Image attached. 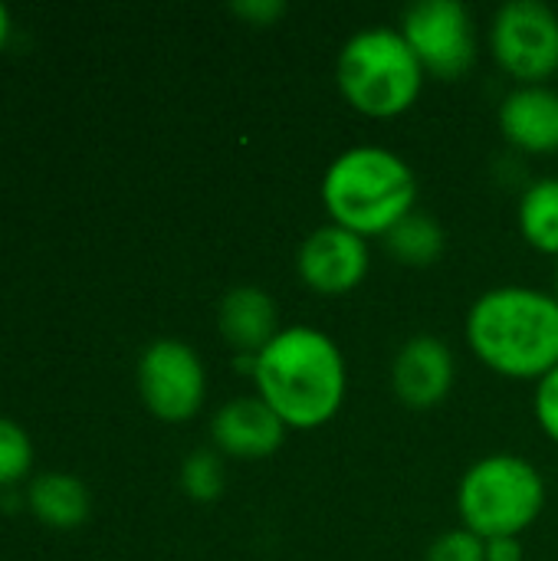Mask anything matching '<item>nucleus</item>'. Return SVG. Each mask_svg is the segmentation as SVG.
<instances>
[{
    "label": "nucleus",
    "mask_w": 558,
    "mask_h": 561,
    "mask_svg": "<svg viewBox=\"0 0 558 561\" xmlns=\"http://www.w3.org/2000/svg\"><path fill=\"white\" fill-rule=\"evenodd\" d=\"M424 76L428 72L401 30L388 23L355 30L335 59V82L342 99L368 118L405 115L421 99Z\"/></svg>",
    "instance_id": "nucleus-4"
},
{
    "label": "nucleus",
    "mask_w": 558,
    "mask_h": 561,
    "mask_svg": "<svg viewBox=\"0 0 558 561\" xmlns=\"http://www.w3.org/2000/svg\"><path fill=\"white\" fill-rule=\"evenodd\" d=\"M457 378V358L451 345L434 332H418L401 342L391 358V391L414 411L437 408L447 401Z\"/></svg>",
    "instance_id": "nucleus-10"
},
{
    "label": "nucleus",
    "mask_w": 558,
    "mask_h": 561,
    "mask_svg": "<svg viewBox=\"0 0 558 561\" xmlns=\"http://www.w3.org/2000/svg\"><path fill=\"white\" fill-rule=\"evenodd\" d=\"M546 510V480L520 454H487L457 483L460 526L480 539H520Z\"/></svg>",
    "instance_id": "nucleus-5"
},
{
    "label": "nucleus",
    "mask_w": 558,
    "mask_h": 561,
    "mask_svg": "<svg viewBox=\"0 0 558 561\" xmlns=\"http://www.w3.org/2000/svg\"><path fill=\"white\" fill-rule=\"evenodd\" d=\"M424 561H487V539L474 536L464 526L447 529L428 546Z\"/></svg>",
    "instance_id": "nucleus-19"
},
{
    "label": "nucleus",
    "mask_w": 558,
    "mask_h": 561,
    "mask_svg": "<svg viewBox=\"0 0 558 561\" xmlns=\"http://www.w3.org/2000/svg\"><path fill=\"white\" fill-rule=\"evenodd\" d=\"M487 561H523L520 539H487Z\"/></svg>",
    "instance_id": "nucleus-22"
},
{
    "label": "nucleus",
    "mask_w": 558,
    "mask_h": 561,
    "mask_svg": "<svg viewBox=\"0 0 558 561\" xmlns=\"http://www.w3.org/2000/svg\"><path fill=\"white\" fill-rule=\"evenodd\" d=\"M503 138L526 154H556L558 151V89L543 85H513L497 112Z\"/></svg>",
    "instance_id": "nucleus-12"
},
{
    "label": "nucleus",
    "mask_w": 558,
    "mask_h": 561,
    "mask_svg": "<svg viewBox=\"0 0 558 561\" xmlns=\"http://www.w3.org/2000/svg\"><path fill=\"white\" fill-rule=\"evenodd\" d=\"M516 224L523 240L546 253L558 256V178H536L523 194H520V207H516Z\"/></svg>",
    "instance_id": "nucleus-16"
},
{
    "label": "nucleus",
    "mask_w": 558,
    "mask_h": 561,
    "mask_svg": "<svg viewBox=\"0 0 558 561\" xmlns=\"http://www.w3.org/2000/svg\"><path fill=\"white\" fill-rule=\"evenodd\" d=\"M385 250L391 260H398L401 266H411V270H428L434 266L444 250H447V233L444 227L424 214V210H411L405 220H398L385 237H382Z\"/></svg>",
    "instance_id": "nucleus-15"
},
{
    "label": "nucleus",
    "mask_w": 558,
    "mask_h": 561,
    "mask_svg": "<svg viewBox=\"0 0 558 561\" xmlns=\"http://www.w3.org/2000/svg\"><path fill=\"white\" fill-rule=\"evenodd\" d=\"M33 447L30 437L7 417H0V486H10L30 473Z\"/></svg>",
    "instance_id": "nucleus-18"
},
{
    "label": "nucleus",
    "mask_w": 558,
    "mask_h": 561,
    "mask_svg": "<svg viewBox=\"0 0 558 561\" xmlns=\"http://www.w3.org/2000/svg\"><path fill=\"white\" fill-rule=\"evenodd\" d=\"M464 335L490 371L539 381L558 365V299L536 286H493L467 309Z\"/></svg>",
    "instance_id": "nucleus-2"
},
{
    "label": "nucleus",
    "mask_w": 558,
    "mask_h": 561,
    "mask_svg": "<svg viewBox=\"0 0 558 561\" xmlns=\"http://www.w3.org/2000/svg\"><path fill=\"white\" fill-rule=\"evenodd\" d=\"M368 270H372L368 240L332 220L309 230L296 250V273L319 296H345L358 289Z\"/></svg>",
    "instance_id": "nucleus-9"
},
{
    "label": "nucleus",
    "mask_w": 558,
    "mask_h": 561,
    "mask_svg": "<svg viewBox=\"0 0 558 561\" xmlns=\"http://www.w3.org/2000/svg\"><path fill=\"white\" fill-rule=\"evenodd\" d=\"M398 30L434 79H464L477 62L474 16L460 0H414Z\"/></svg>",
    "instance_id": "nucleus-7"
},
{
    "label": "nucleus",
    "mask_w": 558,
    "mask_h": 561,
    "mask_svg": "<svg viewBox=\"0 0 558 561\" xmlns=\"http://www.w3.org/2000/svg\"><path fill=\"white\" fill-rule=\"evenodd\" d=\"M217 329L237 355L257 358L280 332L276 299L263 286H253V283L234 286L224 293L217 306Z\"/></svg>",
    "instance_id": "nucleus-13"
},
{
    "label": "nucleus",
    "mask_w": 558,
    "mask_h": 561,
    "mask_svg": "<svg viewBox=\"0 0 558 561\" xmlns=\"http://www.w3.org/2000/svg\"><path fill=\"white\" fill-rule=\"evenodd\" d=\"M553 296L558 299V266H556V286H553Z\"/></svg>",
    "instance_id": "nucleus-24"
},
{
    "label": "nucleus",
    "mask_w": 558,
    "mask_h": 561,
    "mask_svg": "<svg viewBox=\"0 0 558 561\" xmlns=\"http://www.w3.org/2000/svg\"><path fill=\"white\" fill-rule=\"evenodd\" d=\"M227 486L224 457L214 447H197L181 463V490L194 503H217Z\"/></svg>",
    "instance_id": "nucleus-17"
},
{
    "label": "nucleus",
    "mask_w": 558,
    "mask_h": 561,
    "mask_svg": "<svg viewBox=\"0 0 558 561\" xmlns=\"http://www.w3.org/2000/svg\"><path fill=\"white\" fill-rule=\"evenodd\" d=\"M490 53L516 85H543L558 72V13L543 0H506L490 20Z\"/></svg>",
    "instance_id": "nucleus-6"
},
{
    "label": "nucleus",
    "mask_w": 558,
    "mask_h": 561,
    "mask_svg": "<svg viewBox=\"0 0 558 561\" xmlns=\"http://www.w3.org/2000/svg\"><path fill=\"white\" fill-rule=\"evenodd\" d=\"M319 194L332 224L368 240L418 210V174L385 145H352L329 161Z\"/></svg>",
    "instance_id": "nucleus-3"
},
{
    "label": "nucleus",
    "mask_w": 558,
    "mask_h": 561,
    "mask_svg": "<svg viewBox=\"0 0 558 561\" xmlns=\"http://www.w3.org/2000/svg\"><path fill=\"white\" fill-rule=\"evenodd\" d=\"M286 431L289 427L276 417V411L257 394L230 398L227 404L217 408V414L210 421L214 450L220 457H234V460L273 457L286 440Z\"/></svg>",
    "instance_id": "nucleus-11"
},
{
    "label": "nucleus",
    "mask_w": 558,
    "mask_h": 561,
    "mask_svg": "<svg viewBox=\"0 0 558 561\" xmlns=\"http://www.w3.org/2000/svg\"><path fill=\"white\" fill-rule=\"evenodd\" d=\"M230 10L253 26H273L276 20L286 16L289 7L283 0H237V3H230Z\"/></svg>",
    "instance_id": "nucleus-21"
},
{
    "label": "nucleus",
    "mask_w": 558,
    "mask_h": 561,
    "mask_svg": "<svg viewBox=\"0 0 558 561\" xmlns=\"http://www.w3.org/2000/svg\"><path fill=\"white\" fill-rule=\"evenodd\" d=\"M7 36H10V16H7V10H3V3H0V49H3Z\"/></svg>",
    "instance_id": "nucleus-23"
},
{
    "label": "nucleus",
    "mask_w": 558,
    "mask_h": 561,
    "mask_svg": "<svg viewBox=\"0 0 558 561\" xmlns=\"http://www.w3.org/2000/svg\"><path fill=\"white\" fill-rule=\"evenodd\" d=\"M26 503L49 529H79L89 519V490L69 473H43L30 483Z\"/></svg>",
    "instance_id": "nucleus-14"
},
{
    "label": "nucleus",
    "mask_w": 558,
    "mask_h": 561,
    "mask_svg": "<svg viewBox=\"0 0 558 561\" xmlns=\"http://www.w3.org/2000/svg\"><path fill=\"white\" fill-rule=\"evenodd\" d=\"M533 414H536L543 434H546L553 444H558V365L549 375H543V378L536 381Z\"/></svg>",
    "instance_id": "nucleus-20"
},
{
    "label": "nucleus",
    "mask_w": 558,
    "mask_h": 561,
    "mask_svg": "<svg viewBox=\"0 0 558 561\" xmlns=\"http://www.w3.org/2000/svg\"><path fill=\"white\" fill-rule=\"evenodd\" d=\"M138 394L158 421H191L207 398V371L201 355L181 339L151 342L138 358Z\"/></svg>",
    "instance_id": "nucleus-8"
},
{
    "label": "nucleus",
    "mask_w": 558,
    "mask_h": 561,
    "mask_svg": "<svg viewBox=\"0 0 558 561\" xmlns=\"http://www.w3.org/2000/svg\"><path fill=\"white\" fill-rule=\"evenodd\" d=\"M253 388L289 431L329 424L349 391V365L339 342L316 325L280 329L253 358Z\"/></svg>",
    "instance_id": "nucleus-1"
}]
</instances>
